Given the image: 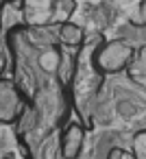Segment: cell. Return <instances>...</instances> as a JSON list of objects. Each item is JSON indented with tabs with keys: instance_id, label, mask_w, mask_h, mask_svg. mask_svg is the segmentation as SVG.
<instances>
[{
	"instance_id": "cell-10",
	"label": "cell",
	"mask_w": 146,
	"mask_h": 159,
	"mask_svg": "<svg viewBox=\"0 0 146 159\" xmlns=\"http://www.w3.org/2000/svg\"><path fill=\"white\" fill-rule=\"evenodd\" d=\"M124 155H126V152H124L122 148H111V150L107 152V159H124Z\"/></svg>"
},
{
	"instance_id": "cell-4",
	"label": "cell",
	"mask_w": 146,
	"mask_h": 159,
	"mask_svg": "<svg viewBox=\"0 0 146 159\" xmlns=\"http://www.w3.org/2000/svg\"><path fill=\"white\" fill-rule=\"evenodd\" d=\"M29 105L13 79H0V124H18Z\"/></svg>"
},
{
	"instance_id": "cell-5",
	"label": "cell",
	"mask_w": 146,
	"mask_h": 159,
	"mask_svg": "<svg viewBox=\"0 0 146 159\" xmlns=\"http://www.w3.org/2000/svg\"><path fill=\"white\" fill-rule=\"evenodd\" d=\"M85 129L81 122L70 120L66 126L59 131V157L61 159H79L85 146Z\"/></svg>"
},
{
	"instance_id": "cell-6",
	"label": "cell",
	"mask_w": 146,
	"mask_h": 159,
	"mask_svg": "<svg viewBox=\"0 0 146 159\" xmlns=\"http://www.w3.org/2000/svg\"><path fill=\"white\" fill-rule=\"evenodd\" d=\"M55 37L59 42L61 48H68V50H79L85 46V31L74 24V22H66L61 26L55 29Z\"/></svg>"
},
{
	"instance_id": "cell-2",
	"label": "cell",
	"mask_w": 146,
	"mask_h": 159,
	"mask_svg": "<svg viewBox=\"0 0 146 159\" xmlns=\"http://www.w3.org/2000/svg\"><path fill=\"white\" fill-rule=\"evenodd\" d=\"M24 24L29 29H57L76 11V0H22Z\"/></svg>"
},
{
	"instance_id": "cell-11",
	"label": "cell",
	"mask_w": 146,
	"mask_h": 159,
	"mask_svg": "<svg viewBox=\"0 0 146 159\" xmlns=\"http://www.w3.org/2000/svg\"><path fill=\"white\" fill-rule=\"evenodd\" d=\"M22 0H0V26H2V11L7 5H20Z\"/></svg>"
},
{
	"instance_id": "cell-8",
	"label": "cell",
	"mask_w": 146,
	"mask_h": 159,
	"mask_svg": "<svg viewBox=\"0 0 146 159\" xmlns=\"http://www.w3.org/2000/svg\"><path fill=\"white\" fill-rule=\"evenodd\" d=\"M131 24L137 26V29H144V26H146V0H142V2L137 5V9L133 11V16H131Z\"/></svg>"
},
{
	"instance_id": "cell-12",
	"label": "cell",
	"mask_w": 146,
	"mask_h": 159,
	"mask_svg": "<svg viewBox=\"0 0 146 159\" xmlns=\"http://www.w3.org/2000/svg\"><path fill=\"white\" fill-rule=\"evenodd\" d=\"M5 70H7V57L0 50V79H5Z\"/></svg>"
},
{
	"instance_id": "cell-9",
	"label": "cell",
	"mask_w": 146,
	"mask_h": 159,
	"mask_svg": "<svg viewBox=\"0 0 146 159\" xmlns=\"http://www.w3.org/2000/svg\"><path fill=\"white\" fill-rule=\"evenodd\" d=\"M18 144H20V150L24 152V159H37V155L33 152V148H31V144H29V142L18 139Z\"/></svg>"
},
{
	"instance_id": "cell-7",
	"label": "cell",
	"mask_w": 146,
	"mask_h": 159,
	"mask_svg": "<svg viewBox=\"0 0 146 159\" xmlns=\"http://www.w3.org/2000/svg\"><path fill=\"white\" fill-rule=\"evenodd\" d=\"M131 157L133 159H146V129H139L131 137Z\"/></svg>"
},
{
	"instance_id": "cell-1",
	"label": "cell",
	"mask_w": 146,
	"mask_h": 159,
	"mask_svg": "<svg viewBox=\"0 0 146 159\" xmlns=\"http://www.w3.org/2000/svg\"><path fill=\"white\" fill-rule=\"evenodd\" d=\"M103 85V76H98L89 63V59L85 61L83 55L79 52V66H76V74L74 81L70 85L68 98L72 105V111L79 116L81 126L87 131L92 129V120H94V107H96V98Z\"/></svg>"
},
{
	"instance_id": "cell-3",
	"label": "cell",
	"mask_w": 146,
	"mask_h": 159,
	"mask_svg": "<svg viewBox=\"0 0 146 159\" xmlns=\"http://www.w3.org/2000/svg\"><path fill=\"white\" fill-rule=\"evenodd\" d=\"M135 57V46L129 39H98L89 63L98 76H111L124 72Z\"/></svg>"
}]
</instances>
